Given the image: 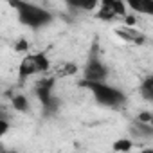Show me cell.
Wrapping results in <instances>:
<instances>
[{"label":"cell","mask_w":153,"mask_h":153,"mask_svg":"<svg viewBox=\"0 0 153 153\" xmlns=\"http://www.w3.org/2000/svg\"><path fill=\"white\" fill-rule=\"evenodd\" d=\"M7 2L16 9L18 13V20L25 25V27H31V29H42L45 27L47 24L52 22V15L40 7V6H34L31 2H24V0H7Z\"/></svg>","instance_id":"cell-1"},{"label":"cell","mask_w":153,"mask_h":153,"mask_svg":"<svg viewBox=\"0 0 153 153\" xmlns=\"http://www.w3.org/2000/svg\"><path fill=\"white\" fill-rule=\"evenodd\" d=\"M83 85L92 92L94 99L103 106L117 108V106H121L124 103V94L119 88L106 85L105 81H85Z\"/></svg>","instance_id":"cell-2"},{"label":"cell","mask_w":153,"mask_h":153,"mask_svg":"<svg viewBox=\"0 0 153 153\" xmlns=\"http://www.w3.org/2000/svg\"><path fill=\"white\" fill-rule=\"evenodd\" d=\"M47 68H49V59L45 54H31V56H25L22 59L18 74H20L22 79H25V78L34 76L38 72H45Z\"/></svg>","instance_id":"cell-3"},{"label":"cell","mask_w":153,"mask_h":153,"mask_svg":"<svg viewBox=\"0 0 153 153\" xmlns=\"http://www.w3.org/2000/svg\"><path fill=\"white\" fill-rule=\"evenodd\" d=\"M52 85H54L52 79H43V81H40V83L36 85V94H38V97H40L43 108H45L49 114L54 112V110H58V99L52 96Z\"/></svg>","instance_id":"cell-4"},{"label":"cell","mask_w":153,"mask_h":153,"mask_svg":"<svg viewBox=\"0 0 153 153\" xmlns=\"http://www.w3.org/2000/svg\"><path fill=\"white\" fill-rule=\"evenodd\" d=\"M106 74H108L106 67L99 61V58L96 54H92L85 67V81H105Z\"/></svg>","instance_id":"cell-5"},{"label":"cell","mask_w":153,"mask_h":153,"mask_svg":"<svg viewBox=\"0 0 153 153\" xmlns=\"http://www.w3.org/2000/svg\"><path fill=\"white\" fill-rule=\"evenodd\" d=\"M126 4L140 15H153V0H126Z\"/></svg>","instance_id":"cell-6"},{"label":"cell","mask_w":153,"mask_h":153,"mask_svg":"<svg viewBox=\"0 0 153 153\" xmlns=\"http://www.w3.org/2000/svg\"><path fill=\"white\" fill-rule=\"evenodd\" d=\"M65 2H67L70 7L85 9V11H92V9H96V6H97V0H65Z\"/></svg>","instance_id":"cell-7"},{"label":"cell","mask_w":153,"mask_h":153,"mask_svg":"<svg viewBox=\"0 0 153 153\" xmlns=\"http://www.w3.org/2000/svg\"><path fill=\"white\" fill-rule=\"evenodd\" d=\"M140 92H142L144 99H148V101L153 99V79L151 78H146L144 79V83L140 85Z\"/></svg>","instance_id":"cell-8"},{"label":"cell","mask_w":153,"mask_h":153,"mask_svg":"<svg viewBox=\"0 0 153 153\" xmlns=\"http://www.w3.org/2000/svg\"><path fill=\"white\" fill-rule=\"evenodd\" d=\"M13 106H15V110H18V112H29V101H27V97H24V96H15L13 97Z\"/></svg>","instance_id":"cell-9"},{"label":"cell","mask_w":153,"mask_h":153,"mask_svg":"<svg viewBox=\"0 0 153 153\" xmlns=\"http://www.w3.org/2000/svg\"><path fill=\"white\" fill-rule=\"evenodd\" d=\"M130 148H131V142L130 140H124V139H121V140H117L114 144V149H117V151H126Z\"/></svg>","instance_id":"cell-10"},{"label":"cell","mask_w":153,"mask_h":153,"mask_svg":"<svg viewBox=\"0 0 153 153\" xmlns=\"http://www.w3.org/2000/svg\"><path fill=\"white\" fill-rule=\"evenodd\" d=\"M7 130H9V123H7L4 117H0V137L6 135V133H7Z\"/></svg>","instance_id":"cell-11"}]
</instances>
